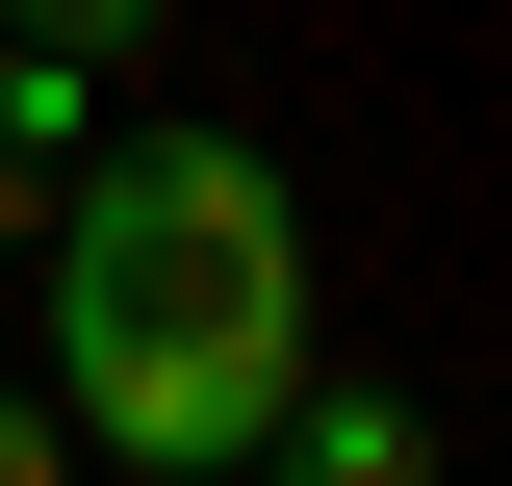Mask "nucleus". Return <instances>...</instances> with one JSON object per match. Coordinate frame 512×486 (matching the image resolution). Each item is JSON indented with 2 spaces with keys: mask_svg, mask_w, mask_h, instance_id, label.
I'll list each match as a JSON object with an SVG mask.
<instances>
[{
  "mask_svg": "<svg viewBox=\"0 0 512 486\" xmlns=\"http://www.w3.org/2000/svg\"><path fill=\"white\" fill-rule=\"evenodd\" d=\"M308 384V205L256 128H103L52 180V435L128 486H231Z\"/></svg>",
  "mask_w": 512,
  "mask_h": 486,
  "instance_id": "obj_1",
  "label": "nucleus"
},
{
  "mask_svg": "<svg viewBox=\"0 0 512 486\" xmlns=\"http://www.w3.org/2000/svg\"><path fill=\"white\" fill-rule=\"evenodd\" d=\"M180 0H0V52H52V77H103V52H154Z\"/></svg>",
  "mask_w": 512,
  "mask_h": 486,
  "instance_id": "obj_3",
  "label": "nucleus"
},
{
  "mask_svg": "<svg viewBox=\"0 0 512 486\" xmlns=\"http://www.w3.org/2000/svg\"><path fill=\"white\" fill-rule=\"evenodd\" d=\"M0 486H77V435H52V410H26V384H0Z\"/></svg>",
  "mask_w": 512,
  "mask_h": 486,
  "instance_id": "obj_4",
  "label": "nucleus"
},
{
  "mask_svg": "<svg viewBox=\"0 0 512 486\" xmlns=\"http://www.w3.org/2000/svg\"><path fill=\"white\" fill-rule=\"evenodd\" d=\"M0 231H26V180H0Z\"/></svg>",
  "mask_w": 512,
  "mask_h": 486,
  "instance_id": "obj_5",
  "label": "nucleus"
},
{
  "mask_svg": "<svg viewBox=\"0 0 512 486\" xmlns=\"http://www.w3.org/2000/svg\"><path fill=\"white\" fill-rule=\"evenodd\" d=\"M231 486H436V410H410V384H333V359H308V384H282V435H256Z\"/></svg>",
  "mask_w": 512,
  "mask_h": 486,
  "instance_id": "obj_2",
  "label": "nucleus"
}]
</instances>
